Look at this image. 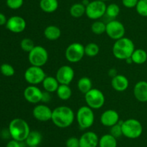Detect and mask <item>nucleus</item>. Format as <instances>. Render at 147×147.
Instances as JSON below:
<instances>
[{
	"label": "nucleus",
	"instance_id": "f257e3e1",
	"mask_svg": "<svg viewBox=\"0 0 147 147\" xmlns=\"http://www.w3.org/2000/svg\"><path fill=\"white\" fill-rule=\"evenodd\" d=\"M75 118L74 111L68 106L61 105L53 110L51 120L57 128H68L73 123Z\"/></svg>",
	"mask_w": 147,
	"mask_h": 147
},
{
	"label": "nucleus",
	"instance_id": "f03ea898",
	"mask_svg": "<svg viewBox=\"0 0 147 147\" xmlns=\"http://www.w3.org/2000/svg\"><path fill=\"white\" fill-rule=\"evenodd\" d=\"M8 131L12 139L23 142L25 141L31 130L28 122L25 120L17 118L10 121Z\"/></svg>",
	"mask_w": 147,
	"mask_h": 147
},
{
	"label": "nucleus",
	"instance_id": "7ed1b4c3",
	"mask_svg": "<svg viewBox=\"0 0 147 147\" xmlns=\"http://www.w3.org/2000/svg\"><path fill=\"white\" fill-rule=\"evenodd\" d=\"M135 49L134 43L131 39L123 37L115 41L112 48V53L116 59L125 61L131 56Z\"/></svg>",
	"mask_w": 147,
	"mask_h": 147
},
{
	"label": "nucleus",
	"instance_id": "20e7f679",
	"mask_svg": "<svg viewBox=\"0 0 147 147\" xmlns=\"http://www.w3.org/2000/svg\"><path fill=\"white\" fill-rule=\"evenodd\" d=\"M121 128L123 136L129 139H136L143 133V125L140 121L135 118L122 120Z\"/></svg>",
	"mask_w": 147,
	"mask_h": 147
},
{
	"label": "nucleus",
	"instance_id": "39448f33",
	"mask_svg": "<svg viewBox=\"0 0 147 147\" xmlns=\"http://www.w3.org/2000/svg\"><path fill=\"white\" fill-rule=\"evenodd\" d=\"M76 119L78 125L81 129H88L94 123L95 115L93 110L88 105L80 107L76 114Z\"/></svg>",
	"mask_w": 147,
	"mask_h": 147
},
{
	"label": "nucleus",
	"instance_id": "423d86ee",
	"mask_svg": "<svg viewBox=\"0 0 147 147\" xmlns=\"http://www.w3.org/2000/svg\"><path fill=\"white\" fill-rule=\"evenodd\" d=\"M49 54L47 49L41 46H35L28 53V60L31 66L42 67L47 63Z\"/></svg>",
	"mask_w": 147,
	"mask_h": 147
},
{
	"label": "nucleus",
	"instance_id": "0eeeda50",
	"mask_svg": "<svg viewBox=\"0 0 147 147\" xmlns=\"http://www.w3.org/2000/svg\"><path fill=\"white\" fill-rule=\"evenodd\" d=\"M85 100L88 107L93 110L100 109L104 105L106 98L101 90L92 88L89 92L85 94Z\"/></svg>",
	"mask_w": 147,
	"mask_h": 147
},
{
	"label": "nucleus",
	"instance_id": "6e6552de",
	"mask_svg": "<svg viewBox=\"0 0 147 147\" xmlns=\"http://www.w3.org/2000/svg\"><path fill=\"white\" fill-rule=\"evenodd\" d=\"M85 56V46L78 42L70 43L65 51L66 60L70 63H78Z\"/></svg>",
	"mask_w": 147,
	"mask_h": 147
},
{
	"label": "nucleus",
	"instance_id": "1a4fd4ad",
	"mask_svg": "<svg viewBox=\"0 0 147 147\" xmlns=\"http://www.w3.org/2000/svg\"><path fill=\"white\" fill-rule=\"evenodd\" d=\"M107 5L102 0H94L86 7V14L89 19L97 20L106 14Z\"/></svg>",
	"mask_w": 147,
	"mask_h": 147
},
{
	"label": "nucleus",
	"instance_id": "9d476101",
	"mask_svg": "<svg viewBox=\"0 0 147 147\" xmlns=\"http://www.w3.org/2000/svg\"><path fill=\"white\" fill-rule=\"evenodd\" d=\"M24 77L29 84L37 85L43 82L46 77V74L42 67L30 66L26 69Z\"/></svg>",
	"mask_w": 147,
	"mask_h": 147
},
{
	"label": "nucleus",
	"instance_id": "9b49d317",
	"mask_svg": "<svg viewBox=\"0 0 147 147\" xmlns=\"http://www.w3.org/2000/svg\"><path fill=\"white\" fill-rule=\"evenodd\" d=\"M106 33L111 39L116 41L124 37L126 28L121 22L112 20L106 24Z\"/></svg>",
	"mask_w": 147,
	"mask_h": 147
},
{
	"label": "nucleus",
	"instance_id": "f8f14e48",
	"mask_svg": "<svg viewBox=\"0 0 147 147\" xmlns=\"http://www.w3.org/2000/svg\"><path fill=\"white\" fill-rule=\"evenodd\" d=\"M55 77L60 84L69 85L74 79L75 71L70 66L63 65L57 70Z\"/></svg>",
	"mask_w": 147,
	"mask_h": 147
},
{
	"label": "nucleus",
	"instance_id": "ddd939ff",
	"mask_svg": "<svg viewBox=\"0 0 147 147\" xmlns=\"http://www.w3.org/2000/svg\"><path fill=\"white\" fill-rule=\"evenodd\" d=\"M53 110L45 104H37L32 110L33 117L40 122L51 120Z\"/></svg>",
	"mask_w": 147,
	"mask_h": 147
},
{
	"label": "nucleus",
	"instance_id": "4468645a",
	"mask_svg": "<svg viewBox=\"0 0 147 147\" xmlns=\"http://www.w3.org/2000/svg\"><path fill=\"white\" fill-rule=\"evenodd\" d=\"M27 27V22L23 17L14 15L7 20L6 27L7 30L14 33H20L24 31Z\"/></svg>",
	"mask_w": 147,
	"mask_h": 147
},
{
	"label": "nucleus",
	"instance_id": "2eb2a0df",
	"mask_svg": "<svg viewBox=\"0 0 147 147\" xmlns=\"http://www.w3.org/2000/svg\"><path fill=\"white\" fill-rule=\"evenodd\" d=\"M24 97L31 104H38L42 101V91L36 85H29L24 89Z\"/></svg>",
	"mask_w": 147,
	"mask_h": 147
},
{
	"label": "nucleus",
	"instance_id": "dca6fc26",
	"mask_svg": "<svg viewBox=\"0 0 147 147\" xmlns=\"http://www.w3.org/2000/svg\"><path fill=\"white\" fill-rule=\"evenodd\" d=\"M120 121L119 112L113 109L105 110L100 117V122L103 126L111 128Z\"/></svg>",
	"mask_w": 147,
	"mask_h": 147
},
{
	"label": "nucleus",
	"instance_id": "f3484780",
	"mask_svg": "<svg viewBox=\"0 0 147 147\" xmlns=\"http://www.w3.org/2000/svg\"><path fill=\"white\" fill-rule=\"evenodd\" d=\"M80 147H97L98 146L99 137L93 131H86L79 138Z\"/></svg>",
	"mask_w": 147,
	"mask_h": 147
},
{
	"label": "nucleus",
	"instance_id": "a211bd4d",
	"mask_svg": "<svg viewBox=\"0 0 147 147\" xmlns=\"http://www.w3.org/2000/svg\"><path fill=\"white\" fill-rule=\"evenodd\" d=\"M111 86L116 92H123L128 89L129 81L126 76L123 74H117L111 79Z\"/></svg>",
	"mask_w": 147,
	"mask_h": 147
},
{
	"label": "nucleus",
	"instance_id": "6ab92c4d",
	"mask_svg": "<svg viewBox=\"0 0 147 147\" xmlns=\"http://www.w3.org/2000/svg\"><path fill=\"white\" fill-rule=\"evenodd\" d=\"M134 95L140 102H147V82L139 81L134 87Z\"/></svg>",
	"mask_w": 147,
	"mask_h": 147
},
{
	"label": "nucleus",
	"instance_id": "aec40b11",
	"mask_svg": "<svg viewBox=\"0 0 147 147\" xmlns=\"http://www.w3.org/2000/svg\"><path fill=\"white\" fill-rule=\"evenodd\" d=\"M61 30L60 27L54 24L47 26L44 30L45 37L50 41L58 40L61 36Z\"/></svg>",
	"mask_w": 147,
	"mask_h": 147
},
{
	"label": "nucleus",
	"instance_id": "412c9836",
	"mask_svg": "<svg viewBox=\"0 0 147 147\" xmlns=\"http://www.w3.org/2000/svg\"><path fill=\"white\" fill-rule=\"evenodd\" d=\"M42 84L45 91L53 93V92H56L59 85H60V83L57 80L55 76L54 77V76H46L43 82H42Z\"/></svg>",
	"mask_w": 147,
	"mask_h": 147
},
{
	"label": "nucleus",
	"instance_id": "4be33fe9",
	"mask_svg": "<svg viewBox=\"0 0 147 147\" xmlns=\"http://www.w3.org/2000/svg\"><path fill=\"white\" fill-rule=\"evenodd\" d=\"M58 0H40V7L45 13H53L58 9Z\"/></svg>",
	"mask_w": 147,
	"mask_h": 147
},
{
	"label": "nucleus",
	"instance_id": "5701e85b",
	"mask_svg": "<svg viewBox=\"0 0 147 147\" xmlns=\"http://www.w3.org/2000/svg\"><path fill=\"white\" fill-rule=\"evenodd\" d=\"M42 140V136L38 131H31L25 140L27 146H39Z\"/></svg>",
	"mask_w": 147,
	"mask_h": 147
},
{
	"label": "nucleus",
	"instance_id": "b1692460",
	"mask_svg": "<svg viewBox=\"0 0 147 147\" xmlns=\"http://www.w3.org/2000/svg\"><path fill=\"white\" fill-rule=\"evenodd\" d=\"M117 138L110 133H106L99 138V147H117Z\"/></svg>",
	"mask_w": 147,
	"mask_h": 147
},
{
	"label": "nucleus",
	"instance_id": "393cba45",
	"mask_svg": "<svg viewBox=\"0 0 147 147\" xmlns=\"http://www.w3.org/2000/svg\"><path fill=\"white\" fill-rule=\"evenodd\" d=\"M131 57L133 63L137 65L144 64L147 61V52L142 48L135 49Z\"/></svg>",
	"mask_w": 147,
	"mask_h": 147
},
{
	"label": "nucleus",
	"instance_id": "a878e982",
	"mask_svg": "<svg viewBox=\"0 0 147 147\" xmlns=\"http://www.w3.org/2000/svg\"><path fill=\"white\" fill-rule=\"evenodd\" d=\"M77 86L81 93L86 94L93 88V83L91 79L88 76H83L78 81Z\"/></svg>",
	"mask_w": 147,
	"mask_h": 147
},
{
	"label": "nucleus",
	"instance_id": "bb28decb",
	"mask_svg": "<svg viewBox=\"0 0 147 147\" xmlns=\"http://www.w3.org/2000/svg\"><path fill=\"white\" fill-rule=\"evenodd\" d=\"M57 97L61 100H67L72 97V89L69 85L60 84L57 91H56Z\"/></svg>",
	"mask_w": 147,
	"mask_h": 147
},
{
	"label": "nucleus",
	"instance_id": "cd10ccee",
	"mask_svg": "<svg viewBox=\"0 0 147 147\" xmlns=\"http://www.w3.org/2000/svg\"><path fill=\"white\" fill-rule=\"evenodd\" d=\"M70 14L74 18H80L86 14V7L82 3H75L70 7Z\"/></svg>",
	"mask_w": 147,
	"mask_h": 147
},
{
	"label": "nucleus",
	"instance_id": "c85d7f7f",
	"mask_svg": "<svg viewBox=\"0 0 147 147\" xmlns=\"http://www.w3.org/2000/svg\"><path fill=\"white\" fill-rule=\"evenodd\" d=\"M100 52V48L96 43H89L85 46V55L88 57H95Z\"/></svg>",
	"mask_w": 147,
	"mask_h": 147
},
{
	"label": "nucleus",
	"instance_id": "c756f323",
	"mask_svg": "<svg viewBox=\"0 0 147 147\" xmlns=\"http://www.w3.org/2000/svg\"><path fill=\"white\" fill-rule=\"evenodd\" d=\"M90 29H91V31L93 32V33H94L95 35H100L106 33V24H105V23L102 21L96 20V21L93 22L92 23Z\"/></svg>",
	"mask_w": 147,
	"mask_h": 147
},
{
	"label": "nucleus",
	"instance_id": "7c9ffc66",
	"mask_svg": "<svg viewBox=\"0 0 147 147\" xmlns=\"http://www.w3.org/2000/svg\"><path fill=\"white\" fill-rule=\"evenodd\" d=\"M120 7H119L117 4L112 3V4H109V5L106 7V14L109 17L114 20V19L116 18V17H117L118 16H119V14H120Z\"/></svg>",
	"mask_w": 147,
	"mask_h": 147
},
{
	"label": "nucleus",
	"instance_id": "2f4dec72",
	"mask_svg": "<svg viewBox=\"0 0 147 147\" xmlns=\"http://www.w3.org/2000/svg\"><path fill=\"white\" fill-rule=\"evenodd\" d=\"M34 42L29 37H24L20 42V47L23 51L26 53H30L32 50L34 48Z\"/></svg>",
	"mask_w": 147,
	"mask_h": 147
},
{
	"label": "nucleus",
	"instance_id": "473e14b6",
	"mask_svg": "<svg viewBox=\"0 0 147 147\" xmlns=\"http://www.w3.org/2000/svg\"><path fill=\"white\" fill-rule=\"evenodd\" d=\"M136 12L140 16L147 17V0H139L137 5L135 7Z\"/></svg>",
	"mask_w": 147,
	"mask_h": 147
},
{
	"label": "nucleus",
	"instance_id": "72a5a7b5",
	"mask_svg": "<svg viewBox=\"0 0 147 147\" xmlns=\"http://www.w3.org/2000/svg\"><path fill=\"white\" fill-rule=\"evenodd\" d=\"M0 71L5 76H12L15 74L14 68L9 63H3L0 66Z\"/></svg>",
	"mask_w": 147,
	"mask_h": 147
},
{
	"label": "nucleus",
	"instance_id": "f704fd0d",
	"mask_svg": "<svg viewBox=\"0 0 147 147\" xmlns=\"http://www.w3.org/2000/svg\"><path fill=\"white\" fill-rule=\"evenodd\" d=\"M121 121H119L117 124L113 125L111 127L110 129V134H111L115 138H119L121 136L123 135V133H122V128H121Z\"/></svg>",
	"mask_w": 147,
	"mask_h": 147
},
{
	"label": "nucleus",
	"instance_id": "c9c22d12",
	"mask_svg": "<svg viewBox=\"0 0 147 147\" xmlns=\"http://www.w3.org/2000/svg\"><path fill=\"white\" fill-rule=\"evenodd\" d=\"M7 7L11 10H18L22 7L24 0H7Z\"/></svg>",
	"mask_w": 147,
	"mask_h": 147
},
{
	"label": "nucleus",
	"instance_id": "e433bc0d",
	"mask_svg": "<svg viewBox=\"0 0 147 147\" xmlns=\"http://www.w3.org/2000/svg\"><path fill=\"white\" fill-rule=\"evenodd\" d=\"M66 147H80V141L77 137L72 136L67 138L65 142Z\"/></svg>",
	"mask_w": 147,
	"mask_h": 147
},
{
	"label": "nucleus",
	"instance_id": "4c0bfd02",
	"mask_svg": "<svg viewBox=\"0 0 147 147\" xmlns=\"http://www.w3.org/2000/svg\"><path fill=\"white\" fill-rule=\"evenodd\" d=\"M139 0H122V4L129 9L134 8L137 5Z\"/></svg>",
	"mask_w": 147,
	"mask_h": 147
},
{
	"label": "nucleus",
	"instance_id": "58836bf2",
	"mask_svg": "<svg viewBox=\"0 0 147 147\" xmlns=\"http://www.w3.org/2000/svg\"><path fill=\"white\" fill-rule=\"evenodd\" d=\"M50 92H47V91H44L42 92V101L41 102H44V103H48L50 100H51V95Z\"/></svg>",
	"mask_w": 147,
	"mask_h": 147
},
{
	"label": "nucleus",
	"instance_id": "ea45409f",
	"mask_svg": "<svg viewBox=\"0 0 147 147\" xmlns=\"http://www.w3.org/2000/svg\"><path fill=\"white\" fill-rule=\"evenodd\" d=\"M21 143L22 142L12 139L7 143L6 147H22Z\"/></svg>",
	"mask_w": 147,
	"mask_h": 147
},
{
	"label": "nucleus",
	"instance_id": "a19ab883",
	"mask_svg": "<svg viewBox=\"0 0 147 147\" xmlns=\"http://www.w3.org/2000/svg\"><path fill=\"white\" fill-rule=\"evenodd\" d=\"M7 19L6 17V16L4 15L3 13L0 12V26L4 25V24H7Z\"/></svg>",
	"mask_w": 147,
	"mask_h": 147
},
{
	"label": "nucleus",
	"instance_id": "79ce46f5",
	"mask_svg": "<svg viewBox=\"0 0 147 147\" xmlns=\"http://www.w3.org/2000/svg\"><path fill=\"white\" fill-rule=\"evenodd\" d=\"M108 73H109V75L111 78L114 77L115 76H116V75L118 74L117 70H116V69H113H113H109V72H108Z\"/></svg>",
	"mask_w": 147,
	"mask_h": 147
},
{
	"label": "nucleus",
	"instance_id": "37998d69",
	"mask_svg": "<svg viewBox=\"0 0 147 147\" xmlns=\"http://www.w3.org/2000/svg\"><path fill=\"white\" fill-rule=\"evenodd\" d=\"M90 1H89V0H82V2L81 3L83 4V5L85 6V7H86L88 5L89 3H90Z\"/></svg>",
	"mask_w": 147,
	"mask_h": 147
},
{
	"label": "nucleus",
	"instance_id": "c03bdc74",
	"mask_svg": "<svg viewBox=\"0 0 147 147\" xmlns=\"http://www.w3.org/2000/svg\"><path fill=\"white\" fill-rule=\"evenodd\" d=\"M125 61H126V63H129V64H131V63H133V61H132L131 57L128 58V59H126V60H125Z\"/></svg>",
	"mask_w": 147,
	"mask_h": 147
},
{
	"label": "nucleus",
	"instance_id": "a18cd8bd",
	"mask_svg": "<svg viewBox=\"0 0 147 147\" xmlns=\"http://www.w3.org/2000/svg\"><path fill=\"white\" fill-rule=\"evenodd\" d=\"M102 1H109V0H102Z\"/></svg>",
	"mask_w": 147,
	"mask_h": 147
},
{
	"label": "nucleus",
	"instance_id": "49530a36",
	"mask_svg": "<svg viewBox=\"0 0 147 147\" xmlns=\"http://www.w3.org/2000/svg\"><path fill=\"white\" fill-rule=\"evenodd\" d=\"M28 147H39V146H28Z\"/></svg>",
	"mask_w": 147,
	"mask_h": 147
}]
</instances>
